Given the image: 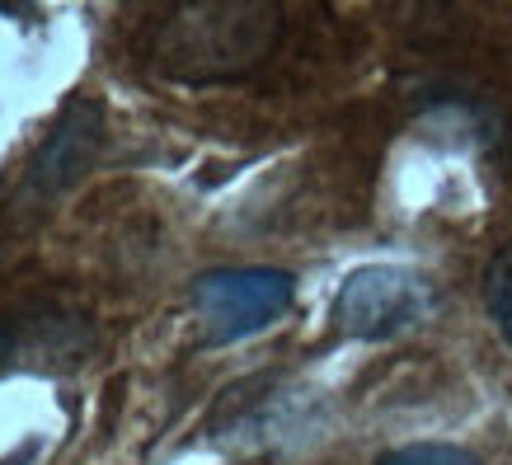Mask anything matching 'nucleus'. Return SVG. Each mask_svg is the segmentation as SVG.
<instances>
[{
    "label": "nucleus",
    "instance_id": "f257e3e1",
    "mask_svg": "<svg viewBox=\"0 0 512 465\" xmlns=\"http://www.w3.org/2000/svg\"><path fill=\"white\" fill-rule=\"evenodd\" d=\"M282 10L273 0H202L156 19L146 57L165 80L207 85L254 71L278 47Z\"/></svg>",
    "mask_w": 512,
    "mask_h": 465
},
{
    "label": "nucleus",
    "instance_id": "f03ea898",
    "mask_svg": "<svg viewBox=\"0 0 512 465\" xmlns=\"http://www.w3.org/2000/svg\"><path fill=\"white\" fill-rule=\"evenodd\" d=\"M428 310H433V282L423 273L400 264H372L343 278L334 310H329V325L343 339L376 343L419 325Z\"/></svg>",
    "mask_w": 512,
    "mask_h": 465
},
{
    "label": "nucleus",
    "instance_id": "7ed1b4c3",
    "mask_svg": "<svg viewBox=\"0 0 512 465\" xmlns=\"http://www.w3.org/2000/svg\"><path fill=\"white\" fill-rule=\"evenodd\" d=\"M296 296L292 273L282 268H207L193 282V310L207 343H235L287 315Z\"/></svg>",
    "mask_w": 512,
    "mask_h": 465
},
{
    "label": "nucleus",
    "instance_id": "20e7f679",
    "mask_svg": "<svg viewBox=\"0 0 512 465\" xmlns=\"http://www.w3.org/2000/svg\"><path fill=\"white\" fill-rule=\"evenodd\" d=\"M99 146H104V113L94 109L90 99L71 104L57 118V127L47 132L43 146L33 151L19 198L33 202V207H47L52 198H62L66 188H76L90 174V165L99 160Z\"/></svg>",
    "mask_w": 512,
    "mask_h": 465
},
{
    "label": "nucleus",
    "instance_id": "39448f33",
    "mask_svg": "<svg viewBox=\"0 0 512 465\" xmlns=\"http://www.w3.org/2000/svg\"><path fill=\"white\" fill-rule=\"evenodd\" d=\"M484 310L498 334L512 343V235L494 249V259L484 268Z\"/></svg>",
    "mask_w": 512,
    "mask_h": 465
},
{
    "label": "nucleus",
    "instance_id": "423d86ee",
    "mask_svg": "<svg viewBox=\"0 0 512 465\" xmlns=\"http://www.w3.org/2000/svg\"><path fill=\"white\" fill-rule=\"evenodd\" d=\"M376 465H480L466 447H451V442H414V447L386 451Z\"/></svg>",
    "mask_w": 512,
    "mask_h": 465
},
{
    "label": "nucleus",
    "instance_id": "0eeeda50",
    "mask_svg": "<svg viewBox=\"0 0 512 465\" xmlns=\"http://www.w3.org/2000/svg\"><path fill=\"white\" fill-rule=\"evenodd\" d=\"M24 461H29V447H24V451H19V456H15V461H0V465H24Z\"/></svg>",
    "mask_w": 512,
    "mask_h": 465
}]
</instances>
